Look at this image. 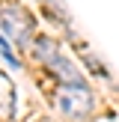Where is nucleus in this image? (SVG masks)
<instances>
[{
  "label": "nucleus",
  "mask_w": 119,
  "mask_h": 122,
  "mask_svg": "<svg viewBox=\"0 0 119 122\" xmlns=\"http://www.w3.org/2000/svg\"><path fill=\"white\" fill-rule=\"evenodd\" d=\"M0 24L3 30L12 36V42H27L30 39V30H33V18L21 9V6H0Z\"/></svg>",
  "instance_id": "3"
},
{
  "label": "nucleus",
  "mask_w": 119,
  "mask_h": 122,
  "mask_svg": "<svg viewBox=\"0 0 119 122\" xmlns=\"http://www.w3.org/2000/svg\"><path fill=\"white\" fill-rule=\"evenodd\" d=\"M33 54H36V57H39L57 77H63V83H83V81H80V71L74 69V63H71V60H65L63 54H60L57 42H51L48 36H36Z\"/></svg>",
  "instance_id": "1"
},
{
  "label": "nucleus",
  "mask_w": 119,
  "mask_h": 122,
  "mask_svg": "<svg viewBox=\"0 0 119 122\" xmlns=\"http://www.w3.org/2000/svg\"><path fill=\"white\" fill-rule=\"evenodd\" d=\"M0 54H3V57H6V60H9V63H12V66H15V69H21V60H18V57H15V51H9V45H6V42H3V39H0Z\"/></svg>",
  "instance_id": "4"
},
{
  "label": "nucleus",
  "mask_w": 119,
  "mask_h": 122,
  "mask_svg": "<svg viewBox=\"0 0 119 122\" xmlns=\"http://www.w3.org/2000/svg\"><path fill=\"white\" fill-rule=\"evenodd\" d=\"M57 104L69 119H83L92 110V92L83 83H63L57 89Z\"/></svg>",
  "instance_id": "2"
}]
</instances>
